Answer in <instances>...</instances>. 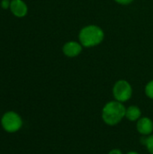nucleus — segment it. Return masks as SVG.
Wrapping results in <instances>:
<instances>
[{"instance_id": "1", "label": "nucleus", "mask_w": 153, "mask_h": 154, "mask_svg": "<svg viewBox=\"0 0 153 154\" xmlns=\"http://www.w3.org/2000/svg\"><path fill=\"white\" fill-rule=\"evenodd\" d=\"M126 108L123 103L119 101H110L106 103L102 110V119L108 125H115L119 124L125 116Z\"/></svg>"}, {"instance_id": "2", "label": "nucleus", "mask_w": 153, "mask_h": 154, "mask_svg": "<svg viewBox=\"0 0 153 154\" xmlns=\"http://www.w3.org/2000/svg\"><path fill=\"white\" fill-rule=\"evenodd\" d=\"M105 38L102 28L97 25L90 24L83 27L78 34L79 42L83 47L91 48L99 45Z\"/></svg>"}, {"instance_id": "3", "label": "nucleus", "mask_w": 153, "mask_h": 154, "mask_svg": "<svg viewBox=\"0 0 153 154\" xmlns=\"http://www.w3.org/2000/svg\"><path fill=\"white\" fill-rule=\"evenodd\" d=\"M2 128L10 134L18 132L23 126V119L19 114L14 111H8L5 113L1 118Z\"/></svg>"}, {"instance_id": "4", "label": "nucleus", "mask_w": 153, "mask_h": 154, "mask_svg": "<svg viewBox=\"0 0 153 154\" xmlns=\"http://www.w3.org/2000/svg\"><path fill=\"white\" fill-rule=\"evenodd\" d=\"M113 95L116 101L124 103L132 97L133 88L128 81L124 79H120L114 85Z\"/></svg>"}, {"instance_id": "5", "label": "nucleus", "mask_w": 153, "mask_h": 154, "mask_svg": "<svg viewBox=\"0 0 153 154\" xmlns=\"http://www.w3.org/2000/svg\"><path fill=\"white\" fill-rule=\"evenodd\" d=\"M9 10L17 18H23L28 14V6L23 0H11Z\"/></svg>"}, {"instance_id": "6", "label": "nucleus", "mask_w": 153, "mask_h": 154, "mask_svg": "<svg viewBox=\"0 0 153 154\" xmlns=\"http://www.w3.org/2000/svg\"><path fill=\"white\" fill-rule=\"evenodd\" d=\"M82 45L80 42L70 41L66 42L62 47V52L69 58H75L78 56L82 51Z\"/></svg>"}, {"instance_id": "7", "label": "nucleus", "mask_w": 153, "mask_h": 154, "mask_svg": "<svg viewBox=\"0 0 153 154\" xmlns=\"http://www.w3.org/2000/svg\"><path fill=\"white\" fill-rule=\"evenodd\" d=\"M136 128L142 135H151L153 132V122L149 117H141L137 121Z\"/></svg>"}, {"instance_id": "8", "label": "nucleus", "mask_w": 153, "mask_h": 154, "mask_svg": "<svg viewBox=\"0 0 153 154\" xmlns=\"http://www.w3.org/2000/svg\"><path fill=\"white\" fill-rule=\"evenodd\" d=\"M142 116V111L141 109L136 106H131L128 108H126V112H125V117L132 122L134 121H138L141 118Z\"/></svg>"}, {"instance_id": "9", "label": "nucleus", "mask_w": 153, "mask_h": 154, "mask_svg": "<svg viewBox=\"0 0 153 154\" xmlns=\"http://www.w3.org/2000/svg\"><path fill=\"white\" fill-rule=\"evenodd\" d=\"M145 94L149 98L153 99V80L150 81L146 85V87H145Z\"/></svg>"}, {"instance_id": "10", "label": "nucleus", "mask_w": 153, "mask_h": 154, "mask_svg": "<svg viewBox=\"0 0 153 154\" xmlns=\"http://www.w3.org/2000/svg\"><path fill=\"white\" fill-rule=\"evenodd\" d=\"M146 146L147 149L149 151V152L151 154H153V134L150 135L147 139H146Z\"/></svg>"}, {"instance_id": "11", "label": "nucleus", "mask_w": 153, "mask_h": 154, "mask_svg": "<svg viewBox=\"0 0 153 154\" xmlns=\"http://www.w3.org/2000/svg\"><path fill=\"white\" fill-rule=\"evenodd\" d=\"M1 7L5 10H7L10 8V5H11V0H2L1 1Z\"/></svg>"}, {"instance_id": "12", "label": "nucleus", "mask_w": 153, "mask_h": 154, "mask_svg": "<svg viewBox=\"0 0 153 154\" xmlns=\"http://www.w3.org/2000/svg\"><path fill=\"white\" fill-rule=\"evenodd\" d=\"M116 3L120 4V5H130L131 3L133 2V0H115Z\"/></svg>"}, {"instance_id": "13", "label": "nucleus", "mask_w": 153, "mask_h": 154, "mask_svg": "<svg viewBox=\"0 0 153 154\" xmlns=\"http://www.w3.org/2000/svg\"><path fill=\"white\" fill-rule=\"evenodd\" d=\"M108 154H123V152L120 150H118V149H114L111 152H109Z\"/></svg>"}, {"instance_id": "14", "label": "nucleus", "mask_w": 153, "mask_h": 154, "mask_svg": "<svg viewBox=\"0 0 153 154\" xmlns=\"http://www.w3.org/2000/svg\"><path fill=\"white\" fill-rule=\"evenodd\" d=\"M127 154H139L138 152H128Z\"/></svg>"}]
</instances>
